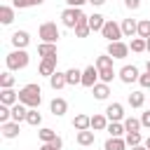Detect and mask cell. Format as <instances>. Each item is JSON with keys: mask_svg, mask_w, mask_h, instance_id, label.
I'll use <instances>...</instances> for the list:
<instances>
[{"mask_svg": "<svg viewBox=\"0 0 150 150\" xmlns=\"http://www.w3.org/2000/svg\"><path fill=\"white\" fill-rule=\"evenodd\" d=\"M143 124H141V120H136V117H127L124 120V129H127V134H131V131H138Z\"/></svg>", "mask_w": 150, "mask_h": 150, "instance_id": "obj_35", "label": "cell"}, {"mask_svg": "<svg viewBox=\"0 0 150 150\" xmlns=\"http://www.w3.org/2000/svg\"><path fill=\"white\" fill-rule=\"evenodd\" d=\"M26 122H28L30 127H40V124H42V115L38 112V108H28V117H26Z\"/></svg>", "mask_w": 150, "mask_h": 150, "instance_id": "obj_32", "label": "cell"}, {"mask_svg": "<svg viewBox=\"0 0 150 150\" xmlns=\"http://www.w3.org/2000/svg\"><path fill=\"white\" fill-rule=\"evenodd\" d=\"M105 117H108V122H122L124 120V105L122 103H108Z\"/></svg>", "mask_w": 150, "mask_h": 150, "instance_id": "obj_9", "label": "cell"}, {"mask_svg": "<svg viewBox=\"0 0 150 150\" xmlns=\"http://www.w3.org/2000/svg\"><path fill=\"white\" fill-rule=\"evenodd\" d=\"M143 145H145V148H148V150H150V136H148V138H145V141H143Z\"/></svg>", "mask_w": 150, "mask_h": 150, "instance_id": "obj_46", "label": "cell"}, {"mask_svg": "<svg viewBox=\"0 0 150 150\" xmlns=\"http://www.w3.org/2000/svg\"><path fill=\"white\" fill-rule=\"evenodd\" d=\"M105 21H108V19H105V16H103V14H91V16H89V21H87V23H89V28H91V30H94V33H96V30H98V33H101V30H103V26H105Z\"/></svg>", "mask_w": 150, "mask_h": 150, "instance_id": "obj_22", "label": "cell"}, {"mask_svg": "<svg viewBox=\"0 0 150 150\" xmlns=\"http://www.w3.org/2000/svg\"><path fill=\"white\" fill-rule=\"evenodd\" d=\"M66 84H68V82H66V73H59V70H56V73H54V75L49 77V87H52L54 91H59V89H63Z\"/></svg>", "mask_w": 150, "mask_h": 150, "instance_id": "obj_23", "label": "cell"}, {"mask_svg": "<svg viewBox=\"0 0 150 150\" xmlns=\"http://www.w3.org/2000/svg\"><path fill=\"white\" fill-rule=\"evenodd\" d=\"M145 52H148V54H150V38H148V40H145Z\"/></svg>", "mask_w": 150, "mask_h": 150, "instance_id": "obj_45", "label": "cell"}, {"mask_svg": "<svg viewBox=\"0 0 150 150\" xmlns=\"http://www.w3.org/2000/svg\"><path fill=\"white\" fill-rule=\"evenodd\" d=\"M38 35H40L42 42H54V45H56V40L61 38V30H59V26H56L54 21H45V23L38 28Z\"/></svg>", "mask_w": 150, "mask_h": 150, "instance_id": "obj_4", "label": "cell"}, {"mask_svg": "<svg viewBox=\"0 0 150 150\" xmlns=\"http://www.w3.org/2000/svg\"><path fill=\"white\" fill-rule=\"evenodd\" d=\"M94 131L91 129H87V131H77V136H75V141H77V145H82V148H87V145H94Z\"/></svg>", "mask_w": 150, "mask_h": 150, "instance_id": "obj_21", "label": "cell"}, {"mask_svg": "<svg viewBox=\"0 0 150 150\" xmlns=\"http://www.w3.org/2000/svg\"><path fill=\"white\" fill-rule=\"evenodd\" d=\"M89 33H91V28H89V23H87V21H84V23H80V26L75 28V38H87Z\"/></svg>", "mask_w": 150, "mask_h": 150, "instance_id": "obj_37", "label": "cell"}, {"mask_svg": "<svg viewBox=\"0 0 150 150\" xmlns=\"http://www.w3.org/2000/svg\"><path fill=\"white\" fill-rule=\"evenodd\" d=\"M124 7L134 12V9H138V7H141V0H124Z\"/></svg>", "mask_w": 150, "mask_h": 150, "instance_id": "obj_41", "label": "cell"}, {"mask_svg": "<svg viewBox=\"0 0 150 150\" xmlns=\"http://www.w3.org/2000/svg\"><path fill=\"white\" fill-rule=\"evenodd\" d=\"M73 129H75V131H87V129H91V117L84 115V112L75 115V120H73Z\"/></svg>", "mask_w": 150, "mask_h": 150, "instance_id": "obj_15", "label": "cell"}, {"mask_svg": "<svg viewBox=\"0 0 150 150\" xmlns=\"http://www.w3.org/2000/svg\"><path fill=\"white\" fill-rule=\"evenodd\" d=\"M89 5H94V7H101V5H105V0H89Z\"/></svg>", "mask_w": 150, "mask_h": 150, "instance_id": "obj_44", "label": "cell"}, {"mask_svg": "<svg viewBox=\"0 0 150 150\" xmlns=\"http://www.w3.org/2000/svg\"><path fill=\"white\" fill-rule=\"evenodd\" d=\"M9 40H12L14 49H26L28 42H30V33H28V30H14Z\"/></svg>", "mask_w": 150, "mask_h": 150, "instance_id": "obj_10", "label": "cell"}, {"mask_svg": "<svg viewBox=\"0 0 150 150\" xmlns=\"http://www.w3.org/2000/svg\"><path fill=\"white\" fill-rule=\"evenodd\" d=\"M66 82L68 84H82V70H77V68H68L66 70Z\"/></svg>", "mask_w": 150, "mask_h": 150, "instance_id": "obj_26", "label": "cell"}, {"mask_svg": "<svg viewBox=\"0 0 150 150\" xmlns=\"http://www.w3.org/2000/svg\"><path fill=\"white\" fill-rule=\"evenodd\" d=\"M63 2H66L68 7H80V9H82V5L89 2V0H63Z\"/></svg>", "mask_w": 150, "mask_h": 150, "instance_id": "obj_42", "label": "cell"}, {"mask_svg": "<svg viewBox=\"0 0 150 150\" xmlns=\"http://www.w3.org/2000/svg\"><path fill=\"white\" fill-rule=\"evenodd\" d=\"M14 82H16V77L12 75V70H5V73L0 75V89H12Z\"/></svg>", "mask_w": 150, "mask_h": 150, "instance_id": "obj_30", "label": "cell"}, {"mask_svg": "<svg viewBox=\"0 0 150 150\" xmlns=\"http://www.w3.org/2000/svg\"><path fill=\"white\" fill-rule=\"evenodd\" d=\"M38 138H40L42 143H52V141H56L59 136H56V131H54V129H49V127H42V129L38 131Z\"/></svg>", "mask_w": 150, "mask_h": 150, "instance_id": "obj_29", "label": "cell"}, {"mask_svg": "<svg viewBox=\"0 0 150 150\" xmlns=\"http://www.w3.org/2000/svg\"><path fill=\"white\" fill-rule=\"evenodd\" d=\"M127 101H129L131 108H143V103H145V94H143V91H131Z\"/></svg>", "mask_w": 150, "mask_h": 150, "instance_id": "obj_28", "label": "cell"}, {"mask_svg": "<svg viewBox=\"0 0 150 150\" xmlns=\"http://www.w3.org/2000/svg\"><path fill=\"white\" fill-rule=\"evenodd\" d=\"M103 150H127V141L124 138H108L105 141V145H103Z\"/></svg>", "mask_w": 150, "mask_h": 150, "instance_id": "obj_27", "label": "cell"}, {"mask_svg": "<svg viewBox=\"0 0 150 150\" xmlns=\"http://www.w3.org/2000/svg\"><path fill=\"white\" fill-rule=\"evenodd\" d=\"M131 150H148L145 145H136V148H131Z\"/></svg>", "mask_w": 150, "mask_h": 150, "instance_id": "obj_47", "label": "cell"}, {"mask_svg": "<svg viewBox=\"0 0 150 150\" xmlns=\"http://www.w3.org/2000/svg\"><path fill=\"white\" fill-rule=\"evenodd\" d=\"M45 0H30V5H42Z\"/></svg>", "mask_w": 150, "mask_h": 150, "instance_id": "obj_48", "label": "cell"}, {"mask_svg": "<svg viewBox=\"0 0 150 150\" xmlns=\"http://www.w3.org/2000/svg\"><path fill=\"white\" fill-rule=\"evenodd\" d=\"M120 26H122V33H124V38H134V35L138 33V21H136V19H124Z\"/></svg>", "mask_w": 150, "mask_h": 150, "instance_id": "obj_19", "label": "cell"}, {"mask_svg": "<svg viewBox=\"0 0 150 150\" xmlns=\"http://www.w3.org/2000/svg\"><path fill=\"white\" fill-rule=\"evenodd\" d=\"M63 148V141L61 138H56V141H52V143H42L40 145V150H61Z\"/></svg>", "mask_w": 150, "mask_h": 150, "instance_id": "obj_38", "label": "cell"}, {"mask_svg": "<svg viewBox=\"0 0 150 150\" xmlns=\"http://www.w3.org/2000/svg\"><path fill=\"white\" fill-rule=\"evenodd\" d=\"M124 141H127V148L143 145V136H141V131H131V134H127V136H124Z\"/></svg>", "mask_w": 150, "mask_h": 150, "instance_id": "obj_31", "label": "cell"}, {"mask_svg": "<svg viewBox=\"0 0 150 150\" xmlns=\"http://www.w3.org/2000/svg\"><path fill=\"white\" fill-rule=\"evenodd\" d=\"M136 35L143 38V40L150 38V19H141V21H138V33H136Z\"/></svg>", "mask_w": 150, "mask_h": 150, "instance_id": "obj_33", "label": "cell"}, {"mask_svg": "<svg viewBox=\"0 0 150 150\" xmlns=\"http://www.w3.org/2000/svg\"><path fill=\"white\" fill-rule=\"evenodd\" d=\"M12 21H14V7L2 5V7H0V23H2V26H9Z\"/></svg>", "mask_w": 150, "mask_h": 150, "instance_id": "obj_25", "label": "cell"}, {"mask_svg": "<svg viewBox=\"0 0 150 150\" xmlns=\"http://www.w3.org/2000/svg\"><path fill=\"white\" fill-rule=\"evenodd\" d=\"M38 56H42V59H59L56 45L54 42H40L38 45Z\"/></svg>", "mask_w": 150, "mask_h": 150, "instance_id": "obj_12", "label": "cell"}, {"mask_svg": "<svg viewBox=\"0 0 150 150\" xmlns=\"http://www.w3.org/2000/svg\"><path fill=\"white\" fill-rule=\"evenodd\" d=\"M138 84L143 87V89H150V73L145 70V73H141V77H138Z\"/></svg>", "mask_w": 150, "mask_h": 150, "instance_id": "obj_39", "label": "cell"}, {"mask_svg": "<svg viewBox=\"0 0 150 150\" xmlns=\"http://www.w3.org/2000/svg\"><path fill=\"white\" fill-rule=\"evenodd\" d=\"M61 21H63V26L66 28H77L80 23H84V21H89V16L80 9V7H66L63 12H61Z\"/></svg>", "mask_w": 150, "mask_h": 150, "instance_id": "obj_2", "label": "cell"}, {"mask_svg": "<svg viewBox=\"0 0 150 150\" xmlns=\"http://www.w3.org/2000/svg\"><path fill=\"white\" fill-rule=\"evenodd\" d=\"M91 94H94L96 101H105V98L110 96V84H105V82H96V84L91 87Z\"/></svg>", "mask_w": 150, "mask_h": 150, "instance_id": "obj_14", "label": "cell"}, {"mask_svg": "<svg viewBox=\"0 0 150 150\" xmlns=\"http://www.w3.org/2000/svg\"><path fill=\"white\" fill-rule=\"evenodd\" d=\"M26 117H28V108L23 103H14L12 105V120L21 124V122H26Z\"/></svg>", "mask_w": 150, "mask_h": 150, "instance_id": "obj_20", "label": "cell"}, {"mask_svg": "<svg viewBox=\"0 0 150 150\" xmlns=\"http://www.w3.org/2000/svg\"><path fill=\"white\" fill-rule=\"evenodd\" d=\"M96 82H101V77H98V68H96V66H87V68L82 70V87L91 89Z\"/></svg>", "mask_w": 150, "mask_h": 150, "instance_id": "obj_7", "label": "cell"}, {"mask_svg": "<svg viewBox=\"0 0 150 150\" xmlns=\"http://www.w3.org/2000/svg\"><path fill=\"white\" fill-rule=\"evenodd\" d=\"M28 61H30V56H28V52H26V49H14V52H9V54L5 56L7 70H12V73L23 70V68L28 66Z\"/></svg>", "mask_w": 150, "mask_h": 150, "instance_id": "obj_3", "label": "cell"}, {"mask_svg": "<svg viewBox=\"0 0 150 150\" xmlns=\"http://www.w3.org/2000/svg\"><path fill=\"white\" fill-rule=\"evenodd\" d=\"M117 75H120V80H122L124 84L138 82V77H141V73H138V68H136V66H122Z\"/></svg>", "mask_w": 150, "mask_h": 150, "instance_id": "obj_8", "label": "cell"}, {"mask_svg": "<svg viewBox=\"0 0 150 150\" xmlns=\"http://www.w3.org/2000/svg\"><path fill=\"white\" fill-rule=\"evenodd\" d=\"M12 7L14 9H26V7H33L30 0H12Z\"/></svg>", "mask_w": 150, "mask_h": 150, "instance_id": "obj_40", "label": "cell"}, {"mask_svg": "<svg viewBox=\"0 0 150 150\" xmlns=\"http://www.w3.org/2000/svg\"><path fill=\"white\" fill-rule=\"evenodd\" d=\"M145 70H148V73H150V59H148V61H145Z\"/></svg>", "mask_w": 150, "mask_h": 150, "instance_id": "obj_49", "label": "cell"}, {"mask_svg": "<svg viewBox=\"0 0 150 150\" xmlns=\"http://www.w3.org/2000/svg\"><path fill=\"white\" fill-rule=\"evenodd\" d=\"M129 49H131L134 54L145 52V40H143V38H134V40H131V45H129Z\"/></svg>", "mask_w": 150, "mask_h": 150, "instance_id": "obj_36", "label": "cell"}, {"mask_svg": "<svg viewBox=\"0 0 150 150\" xmlns=\"http://www.w3.org/2000/svg\"><path fill=\"white\" fill-rule=\"evenodd\" d=\"M0 103L12 108L14 103H19V91H14V89H2V91H0Z\"/></svg>", "mask_w": 150, "mask_h": 150, "instance_id": "obj_16", "label": "cell"}, {"mask_svg": "<svg viewBox=\"0 0 150 150\" xmlns=\"http://www.w3.org/2000/svg\"><path fill=\"white\" fill-rule=\"evenodd\" d=\"M38 73H40L42 77H52V75L56 73V59H42L40 66H38Z\"/></svg>", "mask_w": 150, "mask_h": 150, "instance_id": "obj_13", "label": "cell"}, {"mask_svg": "<svg viewBox=\"0 0 150 150\" xmlns=\"http://www.w3.org/2000/svg\"><path fill=\"white\" fill-rule=\"evenodd\" d=\"M105 54L112 56V59H127L129 56V45H124L122 40L120 42H108V52Z\"/></svg>", "mask_w": 150, "mask_h": 150, "instance_id": "obj_6", "label": "cell"}, {"mask_svg": "<svg viewBox=\"0 0 150 150\" xmlns=\"http://www.w3.org/2000/svg\"><path fill=\"white\" fill-rule=\"evenodd\" d=\"M108 117H105V112H96V115H91V131H103V129H108Z\"/></svg>", "mask_w": 150, "mask_h": 150, "instance_id": "obj_17", "label": "cell"}, {"mask_svg": "<svg viewBox=\"0 0 150 150\" xmlns=\"http://www.w3.org/2000/svg\"><path fill=\"white\" fill-rule=\"evenodd\" d=\"M19 103H23L26 108H38L42 103V89H40V84L30 82V84L21 87L19 89Z\"/></svg>", "mask_w": 150, "mask_h": 150, "instance_id": "obj_1", "label": "cell"}, {"mask_svg": "<svg viewBox=\"0 0 150 150\" xmlns=\"http://www.w3.org/2000/svg\"><path fill=\"white\" fill-rule=\"evenodd\" d=\"M0 131H2V136H5V138H16L21 129H19V122H14V120H12V122L0 124Z\"/></svg>", "mask_w": 150, "mask_h": 150, "instance_id": "obj_18", "label": "cell"}, {"mask_svg": "<svg viewBox=\"0 0 150 150\" xmlns=\"http://www.w3.org/2000/svg\"><path fill=\"white\" fill-rule=\"evenodd\" d=\"M101 35H103L108 42H120V40L124 38V33H122V26H120L117 21H112V19H108V21H105V26H103Z\"/></svg>", "mask_w": 150, "mask_h": 150, "instance_id": "obj_5", "label": "cell"}, {"mask_svg": "<svg viewBox=\"0 0 150 150\" xmlns=\"http://www.w3.org/2000/svg\"><path fill=\"white\" fill-rule=\"evenodd\" d=\"M49 110H52V115H54V117H63V115L68 112V101H66V98H61V96H56V98H52Z\"/></svg>", "mask_w": 150, "mask_h": 150, "instance_id": "obj_11", "label": "cell"}, {"mask_svg": "<svg viewBox=\"0 0 150 150\" xmlns=\"http://www.w3.org/2000/svg\"><path fill=\"white\" fill-rule=\"evenodd\" d=\"M112 61H115L112 56H108V54H101V56H96V63H94V66H96L98 70H101V68H112Z\"/></svg>", "mask_w": 150, "mask_h": 150, "instance_id": "obj_34", "label": "cell"}, {"mask_svg": "<svg viewBox=\"0 0 150 150\" xmlns=\"http://www.w3.org/2000/svg\"><path fill=\"white\" fill-rule=\"evenodd\" d=\"M141 124H143V127H148V129H150V110H145V112H143V115H141Z\"/></svg>", "mask_w": 150, "mask_h": 150, "instance_id": "obj_43", "label": "cell"}, {"mask_svg": "<svg viewBox=\"0 0 150 150\" xmlns=\"http://www.w3.org/2000/svg\"><path fill=\"white\" fill-rule=\"evenodd\" d=\"M112 138H122V136H127V129H124V122H110L108 124V129H105Z\"/></svg>", "mask_w": 150, "mask_h": 150, "instance_id": "obj_24", "label": "cell"}]
</instances>
